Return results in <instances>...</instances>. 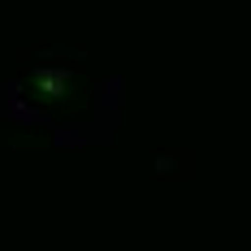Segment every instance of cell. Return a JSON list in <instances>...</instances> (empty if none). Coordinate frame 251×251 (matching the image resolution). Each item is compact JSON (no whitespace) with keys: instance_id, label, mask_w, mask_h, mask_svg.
<instances>
[{"instance_id":"cell-1","label":"cell","mask_w":251,"mask_h":251,"mask_svg":"<svg viewBox=\"0 0 251 251\" xmlns=\"http://www.w3.org/2000/svg\"><path fill=\"white\" fill-rule=\"evenodd\" d=\"M70 82H74V70L70 65H35V74H30V87L44 100H65Z\"/></svg>"},{"instance_id":"cell-2","label":"cell","mask_w":251,"mask_h":251,"mask_svg":"<svg viewBox=\"0 0 251 251\" xmlns=\"http://www.w3.org/2000/svg\"><path fill=\"white\" fill-rule=\"evenodd\" d=\"M18 91H22V87L9 78V82H4V117H9V122H22V126H52L39 108L22 104V96H18Z\"/></svg>"},{"instance_id":"cell-3","label":"cell","mask_w":251,"mask_h":251,"mask_svg":"<svg viewBox=\"0 0 251 251\" xmlns=\"http://www.w3.org/2000/svg\"><path fill=\"white\" fill-rule=\"evenodd\" d=\"M122 91H126V82H122L117 74H108V78L96 82V108H100V113L108 108V126L117 122V108H122V100H126Z\"/></svg>"}]
</instances>
